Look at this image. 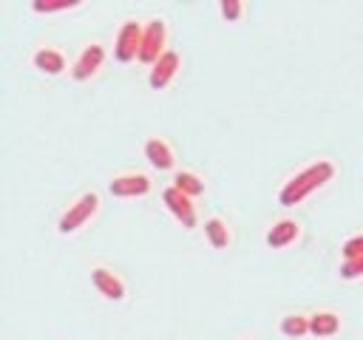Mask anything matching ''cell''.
I'll use <instances>...</instances> for the list:
<instances>
[{
	"instance_id": "obj_14",
	"label": "cell",
	"mask_w": 363,
	"mask_h": 340,
	"mask_svg": "<svg viewBox=\"0 0 363 340\" xmlns=\"http://www.w3.org/2000/svg\"><path fill=\"white\" fill-rule=\"evenodd\" d=\"M340 332V314L332 309H318L309 314V334L315 337H332Z\"/></svg>"
},
{
	"instance_id": "obj_8",
	"label": "cell",
	"mask_w": 363,
	"mask_h": 340,
	"mask_svg": "<svg viewBox=\"0 0 363 340\" xmlns=\"http://www.w3.org/2000/svg\"><path fill=\"white\" fill-rule=\"evenodd\" d=\"M179 68H182V54L179 51H173V48H167L153 65H150V74H147V85L153 88V91H162V88H167L173 79H176V74H179Z\"/></svg>"
},
{
	"instance_id": "obj_4",
	"label": "cell",
	"mask_w": 363,
	"mask_h": 340,
	"mask_svg": "<svg viewBox=\"0 0 363 340\" xmlns=\"http://www.w3.org/2000/svg\"><path fill=\"white\" fill-rule=\"evenodd\" d=\"M167 23L162 17H153L145 23V34H142V48H139V62L153 65L167 48Z\"/></svg>"
},
{
	"instance_id": "obj_3",
	"label": "cell",
	"mask_w": 363,
	"mask_h": 340,
	"mask_svg": "<svg viewBox=\"0 0 363 340\" xmlns=\"http://www.w3.org/2000/svg\"><path fill=\"white\" fill-rule=\"evenodd\" d=\"M142 34H145V26L139 20H133V17L122 20V26L116 28V37H113V57H116V62H133V60H139Z\"/></svg>"
},
{
	"instance_id": "obj_7",
	"label": "cell",
	"mask_w": 363,
	"mask_h": 340,
	"mask_svg": "<svg viewBox=\"0 0 363 340\" xmlns=\"http://www.w3.org/2000/svg\"><path fill=\"white\" fill-rule=\"evenodd\" d=\"M108 190L111 196L116 198H136V196H147L153 190V181L147 173L142 170H128V173H119L108 181Z\"/></svg>"
},
{
	"instance_id": "obj_5",
	"label": "cell",
	"mask_w": 363,
	"mask_h": 340,
	"mask_svg": "<svg viewBox=\"0 0 363 340\" xmlns=\"http://www.w3.org/2000/svg\"><path fill=\"white\" fill-rule=\"evenodd\" d=\"M105 57H108L105 45H102L99 40H91V42L82 45V51L77 54V60H74V65H71V76H74L77 82H85V79L96 76L99 68L105 65Z\"/></svg>"
},
{
	"instance_id": "obj_19",
	"label": "cell",
	"mask_w": 363,
	"mask_h": 340,
	"mask_svg": "<svg viewBox=\"0 0 363 340\" xmlns=\"http://www.w3.org/2000/svg\"><path fill=\"white\" fill-rule=\"evenodd\" d=\"M218 11H221V17H224L227 23H238L241 14H244V3H241V0H221V3H218Z\"/></svg>"
},
{
	"instance_id": "obj_18",
	"label": "cell",
	"mask_w": 363,
	"mask_h": 340,
	"mask_svg": "<svg viewBox=\"0 0 363 340\" xmlns=\"http://www.w3.org/2000/svg\"><path fill=\"white\" fill-rule=\"evenodd\" d=\"M340 255H343V261H360L363 258V232L349 235L340 246Z\"/></svg>"
},
{
	"instance_id": "obj_12",
	"label": "cell",
	"mask_w": 363,
	"mask_h": 340,
	"mask_svg": "<svg viewBox=\"0 0 363 340\" xmlns=\"http://www.w3.org/2000/svg\"><path fill=\"white\" fill-rule=\"evenodd\" d=\"M31 62H34L37 71H43V74H48V76H60V74L68 71L65 54H62L60 48H54V45H40V48L31 54Z\"/></svg>"
},
{
	"instance_id": "obj_17",
	"label": "cell",
	"mask_w": 363,
	"mask_h": 340,
	"mask_svg": "<svg viewBox=\"0 0 363 340\" xmlns=\"http://www.w3.org/2000/svg\"><path fill=\"white\" fill-rule=\"evenodd\" d=\"M79 6V0H34L31 3V11H37V14H54V11H68V8H77Z\"/></svg>"
},
{
	"instance_id": "obj_11",
	"label": "cell",
	"mask_w": 363,
	"mask_h": 340,
	"mask_svg": "<svg viewBox=\"0 0 363 340\" xmlns=\"http://www.w3.org/2000/svg\"><path fill=\"white\" fill-rule=\"evenodd\" d=\"M301 238V224L295 218H278L267 232H264V241L269 249H284L289 244H295Z\"/></svg>"
},
{
	"instance_id": "obj_21",
	"label": "cell",
	"mask_w": 363,
	"mask_h": 340,
	"mask_svg": "<svg viewBox=\"0 0 363 340\" xmlns=\"http://www.w3.org/2000/svg\"><path fill=\"white\" fill-rule=\"evenodd\" d=\"M241 340H250V337H241Z\"/></svg>"
},
{
	"instance_id": "obj_6",
	"label": "cell",
	"mask_w": 363,
	"mask_h": 340,
	"mask_svg": "<svg viewBox=\"0 0 363 340\" xmlns=\"http://www.w3.org/2000/svg\"><path fill=\"white\" fill-rule=\"evenodd\" d=\"M162 204L170 210V215H173L184 230L199 227V210H196L193 198H190V196H184L182 190H176L173 184L162 190Z\"/></svg>"
},
{
	"instance_id": "obj_13",
	"label": "cell",
	"mask_w": 363,
	"mask_h": 340,
	"mask_svg": "<svg viewBox=\"0 0 363 340\" xmlns=\"http://www.w3.org/2000/svg\"><path fill=\"white\" fill-rule=\"evenodd\" d=\"M204 238H207V244L213 246V249H227L230 244H233V230H230V224L221 218V215H210V218H204Z\"/></svg>"
},
{
	"instance_id": "obj_10",
	"label": "cell",
	"mask_w": 363,
	"mask_h": 340,
	"mask_svg": "<svg viewBox=\"0 0 363 340\" xmlns=\"http://www.w3.org/2000/svg\"><path fill=\"white\" fill-rule=\"evenodd\" d=\"M145 159H147L150 167H156V170H173V167H176L173 144H170L164 136H150V139H145Z\"/></svg>"
},
{
	"instance_id": "obj_1",
	"label": "cell",
	"mask_w": 363,
	"mask_h": 340,
	"mask_svg": "<svg viewBox=\"0 0 363 340\" xmlns=\"http://www.w3.org/2000/svg\"><path fill=\"white\" fill-rule=\"evenodd\" d=\"M335 178V162H329V159H315V162H309L306 167H301L298 173H292L286 181H284V187H281V193H278V204L281 207H295V204H301L306 196H312L315 190H320L323 184H329Z\"/></svg>"
},
{
	"instance_id": "obj_20",
	"label": "cell",
	"mask_w": 363,
	"mask_h": 340,
	"mask_svg": "<svg viewBox=\"0 0 363 340\" xmlns=\"http://www.w3.org/2000/svg\"><path fill=\"white\" fill-rule=\"evenodd\" d=\"M360 275H363V258H360V261H343V264H340V278L354 280V278H360Z\"/></svg>"
},
{
	"instance_id": "obj_15",
	"label": "cell",
	"mask_w": 363,
	"mask_h": 340,
	"mask_svg": "<svg viewBox=\"0 0 363 340\" xmlns=\"http://www.w3.org/2000/svg\"><path fill=\"white\" fill-rule=\"evenodd\" d=\"M173 187L182 190L184 196L196 198V196H201V193L207 190V181H204L196 170H176V173H173Z\"/></svg>"
},
{
	"instance_id": "obj_9",
	"label": "cell",
	"mask_w": 363,
	"mask_h": 340,
	"mask_svg": "<svg viewBox=\"0 0 363 340\" xmlns=\"http://www.w3.org/2000/svg\"><path fill=\"white\" fill-rule=\"evenodd\" d=\"M91 283H94V289H96L102 298H108V300H125V295H128L125 280H122L111 266H94V269H91Z\"/></svg>"
},
{
	"instance_id": "obj_2",
	"label": "cell",
	"mask_w": 363,
	"mask_h": 340,
	"mask_svg": "<svg viewBox=\"0 0 363 340\" xmlns=\"http://www.w3.org/2000/svg\"><path fill=\"white\" fill-rule=\"evenodd\" d=\"M96 212H99V193H96V190H85L82 196H77V198L62 210V215L57 218V232H60V235H71V232L82 230Z\"/></svg>"
},
{
	"instance_id": "obj_16",
	"label": "cell",
	"mask_w": 363,
	"mask_h": 340,
	"mask_svg": "<svg viewBox=\"0 0 363 340\" xmlns=\"http://www.w3.org/2000/svg\"><path fill=\"white\" fill-rule=\"evenodd\" d=\"M278 332H281L284 337H289V340H298V337L309 334V314H303V312H289V314H284L281 323H278Z\"/></svg>"
}]
</instances>
